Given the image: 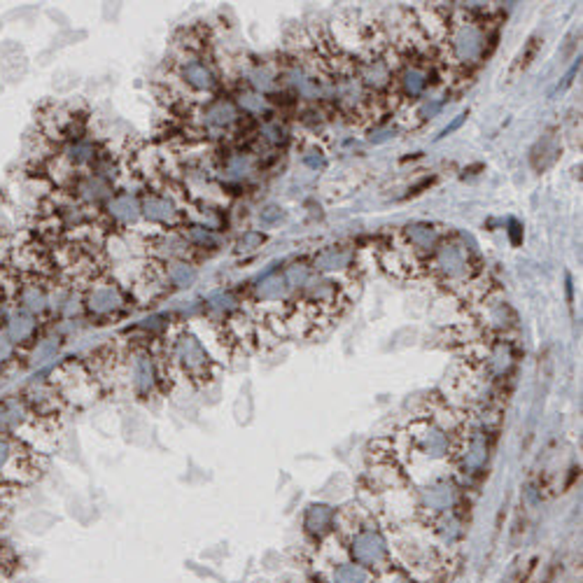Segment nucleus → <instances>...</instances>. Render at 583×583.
<instances>
[{"instance_id":"28","label":"nucleus","mask_w":583,"mask_h":583,"mask_svg":"<svg viewBox=\"0 0 583 583\" xmlns=\"http://www.w3.org/2000/svg\"><path fill=\"white\" fill-rule=\"evenodd\" d=\"M54 350H56V343H54V341H43L38 346V348H35V359H38V362H43V359L49 357V355H52Z\"/></svg>"},{"instance_id":"29","label":"nucleus","mask_w":583,"mask_h":583,"mask_svg":"<svg viewBox=\"0 0 583 583\" xmlns=\"http://www.w3.org/2000/svg\"><path fill=\"white\" fill-rule=\"evenodd\" d=\"M465 119H467V113H462V115H457V117H455V122L450 124V126H446L444 131H441V136L439 138H446V136H450L453 134V131H457L462 126V124H465Z\"/></svg>"},{"instance_id":"11","label":"nucleus","mask_w":583,"mask_h":583,"mask_svg":"<svg viewBox=\"0 0 583 583\" xmlns=\"http://www.w3.org/2000/svg\"><path fill=\"white\" fill-rule=\"evenodd\" d=\"M238 119H241L238 106L226 98H215L204 110V126L213 134H226L238 124Z\"/></svg>"},{"instance_id":"8","label":"nucleus","mask_w":583,"mask_h":583,"mask_svg":"<svg viewBox=\"0 0 583 583\" xmlns=\"http://www.w3.org/2000/svg\"><path fill=\"white\" fill-rule=\"evenodd\" d=\"M0 332L5 334L7 341L15 346V348H26L31 346L35 334H38V317H33L31 313L22 311V308H15L10 316L5 317Z\"/></svg>"},{"instance_id":"5","label":"nucleus","mask_w":583,"mask_h":583,"mask_svg":"<svg viewBox=\"0 0 583 583\" xmlns=\"http://www.w3.org/2000/svg\"><path fill=\"white\" fill-rule=\"evenodd\" d=\"M446 234H448V231H446L444 226L434 225V222H411V225H407L397 234V238H399L402 246L407 247L408 252H413L425 266V259L437 250V246H439Z\"/></svg>"},{"instance_id":"1","label":"nucleus","mask_w":583,"mask_h":583,"mask_svg":"<svg viewBox=\"0 0 583 583\" xmlns=\"http://www.w3.org/2000/svg\"><path fill=\"white\" fill-rule=\"evenodd\" d=\"M488 43H490V33H488L486 19L477 16V7H469L457 16L446 19L444 33L437 45H439L441 61L448 68L469 73L471 68L486 61Z\"/></svg>"},{"instance_id":"14","label":"nucleus","mask_w":583,"mask_h":583,"mask_svg":"<svg viewBox=\"0 0 583 583\" xmlns=\"http://www.w3.org/2000/svg\"><path fill=\"white\" fill-rule=\"evenodd\" d=\"M96 156H98L96 145L86 138L73 140V143H68V147H65V152H64V159L68 161L73 168L91 166V164L96 161Z\"/></svg>"},{"instance_id":"17","label":"nucleus","mask_w":583,"mask_h":583,"mask_svg":"<svg viewBox=\"0 0 583 583\" xmlns=\"http://www.w3.org/2000/svg\"><path fill=\"white\" fill-rule=\"evenodd\" d=\"M558 155H560V145H558L556 136L548 134L546 138H541L539 143H537V147L532 150V161H537L541 156V164L537 166V171H546L548 166H553V161L558 159Z\"/></svg>"},{"instance_id":"9","label":"nucleus","mask_w":583,"mask_h":583,"mask_svg":"<svg viewBox=\"0 0 583 583\" xmlns=\"http://www.w3.org/2000/svg\"><path fill=\"white\" fill-rule=\"evenodd\" d=\"M85 304H86V311H89L91 316L106 317V316H113L115 311L122 308L124 295H122V289H119L115 283H96L89 292H86Z\"/></svg>"},{"instance_id":"23","label":"nucleus","mask_w":583,"mask_h":583,"mask_svg":"<svg viewBox=\"0 0 583 583\" xmlns=\"http://www.w3.org/2000/svg\"><path fill=\"white\" fill-rule=\"evenodd\" d=\"M264 241H266V236L262 234V231H246V234L238 238V243H236V250L238 252H255L257 247L264 246Z\"/></svg>"},{"instance_id":"24","label":"nucleus","mask_w":583,"mask_h":583,"mask_svg":"<svg viewBox=\"0 0 583 583\" xmlns=\"http://www.w3.org/2000/svg\"><path fill=\"white\" fill-rule=\"evenodd\" d=\"M301 161H304L308 168H313V171H322V168L327 166L325 152H322L317 145H313V147H306L304 155H301Z\"/></svg>"},{"instance_id":"2","label":"nucleus","mask_w":583,"mask_h":583,"mask_svg":"<svg viewBox=\"0 0 583 583\" xmlns=\"http://www.w3.org/2000/svg\"><path fill=\"white\" fill-rule=\"evenodd\" d=\"M425 273L434 283L446 285L455 292H467V289L477 287L478 280L483 278L481 264L474 255L471 247L462 241L460 236L446 234L437 250L425 259Z\"/></svg>"},{"instance_id":"16","label":"nucleus","mask_w":583,"mask_h":583,"mask_svg":"<svg viewBox=\"0 0 583 583\" xmlns=\"http://www.w3.org/2000/svg\"><path fill=\"white\" fill-rule=\"evenodd\" d=\"M198 271L189 262H171L166 268V280L177 289H187L196 283Z\"/></svg>"},{"instance_id":"13","label":"nucleus","mask_w":583,"mask_h":583,"mask_svg":"<svg viewBox=\"0 0 583 583\" xmlns=\"http://www.w3.org/2000/svg\"><path fill=\"white\" fill-rule=\"evenodd\" d=\"M107 215L113 217L119 225H134L143 217V210H140V198L134 196V194H117V196H110L107 201Z\"/></svg>"},{"instance_id":"4","label":"nucleus","mask_w":583,"mask_h":583,"mask_svg":"<svg viewBox=\"0 0 583 583\" xmlns=\"http://www.w3.org/2000/svg\"><path fill=\"white\" fill-rule=\"evenodd\" d=\"M35 462L26 446L19 441V437L12 434H0V483L19 488V483H26L35 478Z\"/></svg>"},{"instance_id":"12","label":"nucleus","mask_w":583,"mask_h":583,"mask_svg":"<svg viewBox=\"0 0 583 583\" xmlns=\"http://www.w3.org/2000/svg\"><path fill=\"white\" fill-rule=\"evenodd\" d=\"M140 210H143L145 220L152 222V225H176L177 217H180L176 201L166 194H147L140 201Z\"/></svg>"},{"instance_id":"7","label":"nucleus","mask_w":583,"mask_h":583,"mask_svg":"<svg viewBox=\"0 0 583 583\" xmlns=\"http://www.w3.org/2000/svg\"><path fill=\"white\" fill-rule=\"evenodd\" d=\"M180 80L194 91H213L217 86V73L213 70V65L206 64L201 54H189L187 59L182 61L180 68Z\"/></svg>"},{"instance_id":"15","label":"nucleus","mask_w":583,"mask_h":583,"mask_svg":"<svg viewBox=\"0 0 583 583\" xmlns=\"http://www.w3.org/2000/svg\"><path fill=\"white\" fill-rule=\"evenodd\" d=\"M134 386L138 392H150L156 386L155 362L147 353H138L134 359Z\"/></svg>"},{"instance_id":"30","label":"nucleus","mask_w":583,"mask_h":583,"mask_svg":"<svg viewBox=\"0 0 583 583\" xmlns=\"http://www.w3.org/2000/svg\"><path fill=\"white\" fill-rule=\"evenodd\" d=\"M0 569H3V548H0Z\"/></svg>"},{"instance_id":"10","label":"nucleus","mask_w":583,"mask_h":583,"mask_svg":"<svg viewBox=\"0 0 583 583\" xmlns=\"http://www.w3.org/2000/svg\"><path fill=\"white\" fill-rule=\"evenodd\" d=\"M292 297H295V289L289 287L283 271L268 273V276L259 278L257 285H255V299L259 304H276L278 308L280 306L285 308V306L292 304Z\"/></svg>"},{"instance_id":"18","label":"nucleus","mask_w":583,"mask_h":583,"mask_svg":"<svg viewBox=\"0 0 583 583\" xmlns=\"http://www.w3.org/2000/svg\"><path fill=\"white\" fill-rule=\"evenodd\" d=\"M539 47H541L539 35H532V38L528 40V43H525L523 52H520L518 56H516L514 65H511V73H508V77H511V80H514L516 75H520V73H525V70L530 68V64L537 59V54H539Z\"/></svg>"},{"instance_id":"21","label":"nucleus","mask_w":583,"mask_h":583,"mask_svg":"<svg viewBox=\"0 0 583 583\" xmlns=\"http://www.w3.org/2000/svg\"><path fill=\"white\" fill-rule=\"evenodd\" d=\"M189 243L196 247H217L220 246V238L213 234L210 229H206V226H192L187 234Z\"/></svg>"},{"instance_id":"26","label":"nucleus","mask_w":583,"mask_h":583,"mask_svg":"<svg viewBox=\"0 0 583 583\" xmlns=\"http://www.w3.org/2000/svg\"><path fill=\"white\" fill-rule=\"evenodd\" d=\"M285 220V210L280 206H266V208L259 213V222L264 226H276Z\"/></svg>"},{"instance_id":"20","label":"nucleus","mask_w":583,"mask_h":583,"mask_svg":"<svg viewBox=\"0 0 583 583\" xmlns=\"http://www.w3.org/2000/svg\"><path fill=\"white\" fill-rule=\"evenodd\" d=\"M252 168H255V159H252L247 152H236V155H231V159L226 161V173H229L231 177L250 176Z\"/></svg>"},{"instance_id":"31","label":"nucleus","mask_w":583,"mask_h":583,"mask_svg":"<svg viewBox=\"0 0 583 583\" xmlns=\"http://www.w3.org/2000/svg\"><path fill=\"white\" fill-rule=\"evenodd\" d=\"M3 408H5V402H0V416H3Z\"/></svg>"},{"instance_id":"19","label":"nucleus","mask_w":583,"mask_h":583,"mask_svg":"<svg viewBox=\"0 0 583 583\" xmlns=\"http://www.w3.org/2000/svg\"><path fill=\"white\" fill-rule=\"evenodd\" d=\"M238 107L247 115H262L266 110V98L255 89H243L238 94Z\"/></svg>"},{"instance_id":"25","label":"nucleus","mask_w":583,"mask_h":583,"mask_svg":"<svg viewBox=\"0 0 583 583\" xmlns=\"http://www.w3.org/2000/svg\"><path fill=\"white\" fill-rule=\"evenodd\" d=\"M16 357H19V348H15V346L7 341L5 334L0 332V371L5 369V367H10Z\"/></svg>"},{"instance_id":"6","label":"nucleus","mask_w":583,"mask_h":583,"mask_svg":"<svg viewBox=\"0 0 583 583\" xmlns=\"http://www.w3.org/2000/svg\"><path fill=\"white\" fill-rule=\"evenodd\" d=\"M311 271L320 273V276H337V273H346L355 266V250L346 246H329L322 247L313 255Z\"/></svg>"},{"instance_id":"3","label":"nucleus","mask_w":583,"mask_h":583,"mask_svg":"<svg viewBox=\"0 0 583 583\" xmlns=\"http://www.w3.org/2000/svg\"><path fill=\"white\" fill-rule=\"evenodd\" d=\"M168 369L180 374L192 386H208L215 374V362L196 334L182 329L168 346Z\"/></svg>"},{"instance_id":"27","label":"nucleus","mask_w":583,"mask_h":583,"mask_svg":"<svg viewBox=\"0 0 583 583\" xmlns=\"http://www.w3.org/2000/svg\"><path fill=\"white\" fill-rule=\"evenodd\" d=\"M507 234H508V238H511V243H514L516 247H518L520 243H523V226H520L516 220H508Z\"/></svg>"},{"instance_id":"22","label":"nucleus","mask_w":583,"mask_h":583,"mask_svg":"<svg viewBox=\"0 0 583 583\" xmlns=\"http://www.w3.org/2000/svg\"><path fill=\"white\" fill-rule=\"evenodd\" d=\"M259 136H262L264 143L280 145L285 140V136H287V131H285V126L280 122H276V119H268V122L262 124Z\"/></svg>"}]
</instances>
